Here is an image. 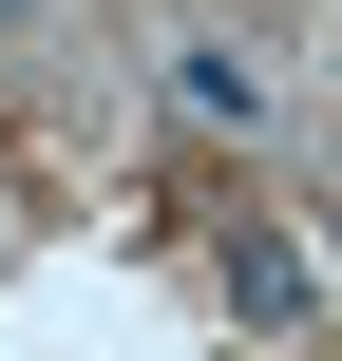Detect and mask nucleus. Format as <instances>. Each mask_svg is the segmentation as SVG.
Masks as SVG:
<instances>
[{
	"mask_svg": "<svg viewBox=\"0 0 342 361\" xmlns=\"http://www.w3.org/2000/svg\"><path fill=\"white\" fill-rule=\"evenodd\" d=\"M171 114L248 133V114H267V57H248V38H190V57H171Z\"/></svg>",
	"mask_w": 342,
	"mask_h": 361,
	"instance_id": "1",
	"label": "nucleus"
},
{
	"mask_svg": "<svg viewBox=\"0 0 342 361\" xmlns=\"http://www.w3.org/2000/svg\"><path fill=\"white\" fill-rule=\"evenodd\" d=\"M0 19H38V0H0Z\"/></svg>",
	"mask_w": 342,
	"mask_h": 361,
	"instance_id": "3",
	"label": "nucleus"
},
{
	"mask_svg": "<svg viewBox=\"0 0 342 361\" xmlns=\"http://www.w3.org/2000/svg\"><path fill=\"white\" fill-rule=\"evenodd\" d=\"M228 305H248V324H305L324 286H305V247H286V228H228Z\"/></svg>",
	"mask_w": 342,
	"mask_h": 361,
	"instance_id": "2",
	"label": "nucleus"
}]
</instances>
